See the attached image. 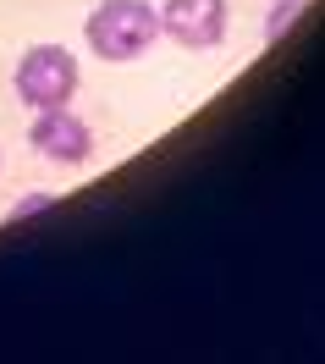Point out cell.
Listing matches in <instances>:
<instances>
[{"label": "cell", "mask_w": 325, "mask_h": 364, "mask_svg": "<svg viewBox=\"0 0 325 364\" xmlns=\"http://www.w3.org/2000/svg\"><path fill=\"white\" fill-rule=\"evenodd\" d=\"M28 149L50 166H89L94 127L72 105H50V111H33V122H28Z\"/></svg>", "instance_id": "3"}, {"label": "cell", "mask_w": 325, "mask_h": 364, "mask_svg": "<svg viewBox=\"0 0 325 364\" xmlns=\"http://www.w3.org/2000/svg\"><path fill=\"white\" fill-rule=\"evenodd\" d=\"M83 83L77 72V55L67 45H28L17 55V72H11V89L28 111H50V105H72V94Z\"/></svg>", "instance_id": "2"}, {"label": "cell", "mask_w": 325, "mask_h": 364, "mask_svg": "<svg viewBox=\"0 0 325 364\" xmlns=\"http://www.w3.org/2000/svg\"><path fill=\"white\" fill-rule=\"evenodd\" d=\"M303 11H309V0H270V11H265V45H281L303 23Z\"/></svg>", "instance_id": "5"}, {"label": "cell", "mask_w": 325, "mask_h": 364, "mask_svg": "<svg viewBox=\"0 0 325 364\" xmlns=\"http://www.w3.org/2000/svg\"><path fill=\"white\" fill-rule=\"evenodd\" d=\"M232 28L226 0H165L160 6V33L182 50H221Z\"/></svg>", "instance_id": "4"}, {"label": "cell", "mask_w": 325, "mask_h": 364, "mask_svg": "<svg viewBox=\"0 0 325 364\" xmlns=\"http://www.w3.org/2000/svg\"><path fill=\"white\" fill-rule=\"evenodd\" d=\"M45 210H55V193H45V188H39V193H23L17 205L6 210V221H28V215H45Z\"/></svg>", "instance_id": "6"}, {"label": "cell", "mask_w": 325, "mask_h": 364, "mask_svg": "<svg viewBox=\"0 0 325 364\" xmlns=\"http://www.w3.org/2000/svg\"><path fill=\"white\" fill-rule=\"evenodd\" d=\"M155 39H160V6H149V0H99L83 17V45L111 67L138 61Z\"/></svg>", "instance_id": "1"}]
</instances>
